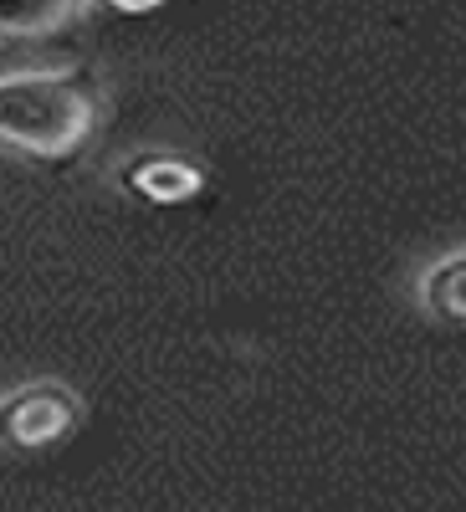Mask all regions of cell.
Wrapping results in <instances>:
<instances>
[{
	"label": "cell",
	"instance_id": "obj_1",
	"mask_svg": "<svg viewBox=\"0 0 466 512\" xmlns=\"http://www.w3.org/2000/svg\"><path fill=\"white\" fill-rule=\"evenodd\" d=\"M93 128V93L62 72L0 77V144L31 154H67Z\"/></svg>",
	"mask_w": 466,
	"mask_h": 512
},
{
	"label": "cell",
	"instance_id": "obj_2",
	"mask_svg": "<svg viewBox=\"0 0 466 512\" xmlns=\"http://www.w3.org/2000/svg\"><path fill=\"white\" fill-rule=\"evenodd\" d=\"M77 425V400L57 384H31L0 405V441L6 446H52Z\"/></svg>",
	"mask_w": 466,
	"mask_h": 512
},
{
	"label": "cell",
	"instance_id": "obj_3",
	"mask_svg": "<svg viewBox=\"0 0 466 512\" xmlns=\"http://www.w3.org/2000/svg\"><path fill=\"white\" fill-rule=\"evenodd\" d=\"M134 195L154 200V205H180V200H195L205 175L190 164V159H175V154H149V159H134L123 169Z\"/></svg>",
	"mask_w": 466,
	"mask_h": 512
},
{
	"label": "cell",
	"instance_id": "obj_4",
	"mask_svg": "<svg viewBox=\"0 0 466 512\" xmlns=\"http://www.w3.org/2000/svg\"><path fill=\"white\" fill-rule=\"evenodd\" d=\"M72 11H77V0H0V31L36 36V31L72 21Z\"/></svg>",
	"mask_w": 466,
	"mask_h": 512
},
{
	"label": "cell",
	"instance_id": "obj_5",
	"mask_svg": "<svg viewBox=\"0 0 466 512\" xmlns=\"http://www.w3.org/2000/svg\"><path fill=\"white\" fill-rule=\"evenodd\" d=\"M426 303H431L441 318H451V323L466 318V256H446L441 267H431V277H426Z\"/></svg>",
	"mask_w": 466,
	"mask_h": 512
},
{
	"label": "cell",
	"instance_id": "obj_6",
	"mask_svg": "<svg viewBox=\"0 0 466 512\" xmlns=\"http://www.w3.org/2000/svg\"><path fill=\"white\" fill-rule=\"evenodd\" d=\"M98 6H108V11H118V16H144V11L164 6V0H98Z\"/></svg>",
	"mask_w": 466,
	"mask_h": 512
}]
</instances>
